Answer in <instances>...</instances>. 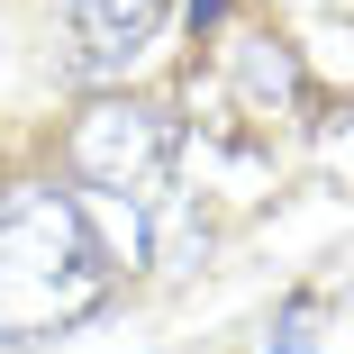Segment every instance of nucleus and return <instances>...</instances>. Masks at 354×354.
I'll use <instances>...</instances> for the list:
<instances>
[{
    "label": "nucleus",
    "mask_w": 354,
    "mask_h": 354,
    "mask_svg": "<svg viewBox=\"0 0 354 354\" xmlns=\"http://www.w3.org/2000/svg\"><path fill=\"white\" fill-rule=\"evenodd\" d=\"M100 300H109V245L82 218V200L46 182L0 191V345L64 336Z\"/></svg>",
    "instance_id": "1"
},
{
    "label": "nucleus",
    "mask_w": 354,
    "mask_h": 354,
    "mask_svg": "<svg viewBox=\"0 0 354 354\" xmlns=\"http://www.w3.org/2000/svg\"><path fill=\"white\" fill-rule=\"evenodd\" d=\"M173 155H182V136L164 109L146 100H91L82 127H73V173L100 209H118L127 218V245H146V227L164 218V200H173Z\"/></svg>",
    "instance_id": "2"
},
{
    "label": "nucleus",
    "mask_w": 354,
    "mask_h": 354,
    "mask_svg": "<svg viewBox=\"0 0 354 354\" xmlns=\"http://www.w3.org/2000/svg\"><path fill=\"white\" fill-rule=\"evenodd\" d=\"M64 19H73V37H82V55L100 64V73H118V64H136L155 46L164 0H64Z\"/></svg>",
    "instance_id": "3"
},
{
    "label": "nucleus",
    "mask_w": 354,
    "mask_h": 354,
    "mask_svg": "<svg viewBox=\"0 0 354 354\" xmlns=\"http://www.w3.org/2000/svg\"><path fill=\"white\" fill-rule=\"evenodd\" d=\"M309 327H318V309H309V300H291V309H281V327H272V345H263V354H309Z\"/></svg>",
    "instance_id": "4"
},
{
    "label": "nucleus",
    "mask_w": 354,
    "mask_h": 354,
    "mask_svg": "<svg viewBox=\"0 0 354 354\" xmlns=\"http://www.w3.org/2000/svg\"><path fill=\"white\" fill-rule=\"evenodd\" d=\"M327 10H345V19H354V0H327Z\"/></svg>",
    "instance_id": "5"
}]
</instances>
